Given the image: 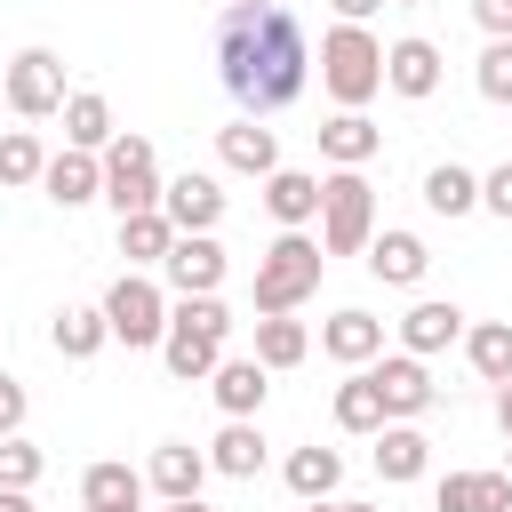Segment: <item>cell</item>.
Returning <instances> with one entry per match:
<instances>
[{"label":"cell","instance_id":"6da1fadb","mask_svg":"<svg viewBox=\"0 0 512 512\" xmlns=\"http://www.w3.org/2000/svg\"><path fill=\"white\" fill-rule=\"evenodd\" d=\"M216 80H224V96H232L248 120L296 104L304 80H312V40H304V24H296L280 0H232V8L216 16Z\"/></svg>","mask_w":512,"mask_h":512},{"label":"cell","instance_id":"7a4b0ae2","mask_svg":"<svg viewBox=\"0 0 512 512\" xmlns=\"http://www.w3.org/2000/svg\"><path fill=\"white\" fill-rule=\"evenodd\" d=\"M232 328H240V320L224 312V296H176V304H168V336H160L168 376H176V384H208V368L224 360Z\"/></svg>","mask_w":512,"mask_h":512},{"label":"cell","instance_id":"3957f363","mask_svg":"<svg viewBox=\"0 0 512 512\" xmlns=\"http://www.w3.org/2000/svg\"><path fill=\"white\" fill-rule=\"evenodd\" d=\"M312 64H320V88L336 96V112H368V96H384V40L368 24H328Z\"/></svg>","mask_w":512,"mask_h":512},{"label":"cell","instance_id":"277c9868","mask_svg":"<svg viewBox=\"0 0 512 512\" xmlns=\"http://www.w3.org/2000/svg\"><path fill=\"white\" fill-rule=\"evenodd\" d=\"M320 272H328L320 240L312 232H280L256 256V312H296L304 296H320Z\"/></svg>","mask_w":512,"mask_h":512},{"label":"cell","instance_id":"5b68a950","mask_svg":"<svg viewBox=\"0 0 512 512\" xmlns=\"http://www.w3.org/2000/svg\"><path fill=\"white\" fill-rule=\"evenodd\" d=\"M376 232V184L360 168L320 176V256H360Z\"/></svg>","mask_w":512,"mask_h":512},{"label":"cell","instance_id":"8992f818","mask_svg":"<svg viewBox=\"0 0 512 512\" xmlns=\"http://www.w3.org/2000/svg\"><path fill=\"white\" fill-rule=\"evenodd\" d=\"M104 328H112V344H128V352L160 344V336H168V288H160L152 272H120V280L104 288Z\"/></svg>","mask_w":512,"mask_h":512},{"label":"cell","instance_id":"52a82bcc","mask_svg":"<svg viewBox=\"0 0 512 512\" xmlns=\"http://www.w3.org/2000/svg\"><path fill=\"white\" fill-rule=\"evenodd\" d=\"M64 56L56 48H16L8 56V72H0V104L16 112V120H56L64 112Z\"/></svg>","mask_w":512,"mask_h":512},{"label":"cell","instance_id":"ba28073f","mask_svg":"<svg viewBox=\"0 0 512 512\" xmlns=\"http://www.w3.org/2000/svg\"><path fill=\"white\" fill-rule=\"evenodd\" d=\"M96 160H104V200H112V216L160 208V152H152V136H112Z\"/></svg>","mask_w":512,"mask_h":512},{"label":"cell","instance_id":"9c48e42d","mask_svg":"<svg viewBox=\"0 0 512 512\" xmlns=\"http://www.w3.org/2000/svg\"><path fill=\"white\" fill-rule=\"evenodd\" d=\"M224 272H232V256H224V240H216V232H176V240H168V256H160L168 296H216V288H224Z\"/></svg>","mask_w":512,"mask_h":512},{"label":"cell","instance_id":"30bf717a","mask_svg":"<svg viewBox=\"0 0 512 512\" xmlns=\"http://www.w3.org/2000/svg\"><path fill=\"white\" fill-rule=\"evenodd\" d=\"M368 376H376V392H384V424H416V416L440 400V384H432V368H424L416 352H376Z\"/></svg>","mask_w":512,"mask_h":512},{"label":"cell","instance_id":"8fae6325","mask_svg":"<svg viewBox=\"0 0 512 512\" xmlns=\"http://www.w3.org/2000/svg\"><path fill=\"white\" fill-rule=\"evenodd\" d=\"M160 216H168L176 232H216V224H224V192H216V176H200V168L168 176V184H160Z\"/></svg>","mask_w":512,"mask_h":512},{"label":"cell","instance_id":"7c38bea8","mask_svg":"<svg viewBox=\"0 0 512 512\" xmlns=\"http://www.w3.org/2000/svg\"><path fill=\"white\" fill-rule=\"evenodd\" d=\"M464 312L448 304V296H424V304H408L400 312V352H416V360H432V352H448V344H464Z\"/></svg>","mask_w":512,"mask_h":512},{"label":"cell","instance_id":"4fadbf2b","mask_svg":"<svg viewBox=\"0 0 512 512\" xmlns=\"http://www.w3.org/2000/svg\"><path fill=\"white\" fill-rule=\"evenodd\" d=\"M320 352H328L336 368H368V360L384 352V320H376V312H360V304H344V312H328V320H320Z\"/></svg>","mask_w":512,"mask_h":512},{"label":"cell","instance_id":"5bb4252c","mask_svg":"<svg viewBox=\"0 0 512 512\" xmlns=\"http://www.w3.org/2000/svg\"><path fill=\"white\" fill-rule=\"evenodd\" d=\"M144 488H152L160 504L200 496V488H208V448H192V440H160V448H152V464H144Z\"/></svg>","mask_w":512,"mask_h":512},{"label":"cell","instance_id":"9a60e30c","mask_svg":"<svg viewBox=\"0 0 512 512\" xmlns=\"http://www.w3.org/2000/svg\"><path fill=\"white\" fill-rule=\"evenodd\" d=\"M40 192L56 200V208H88V200H104V160L96 152H48V168H40Z\"/></svg>","mask_w":512,"mask_h":512},{"label":"cell","instance_id":"2e32d148","mask_svg":"<svg viewBox=\"0 0 512 512\" xmlns=\"http://www.w3.org/2000/svg\"><path fill=\"white\" fill-rule=\"evenodd\" d=\"M368 272L384 280V288H416L424 280V264H432V248L416 240V232H400V224H384V232H368Z\"/></svg>","mask_w":512,"mask_h":512},{"label":"cell","instance_id":"e0dca14e","mask_svg":"<svg viewBox=\"0 0 512 512\" xmlns=\"http://www.w3.org/2000/svg\"><path fill=\"white\" fill-rule=\"evenodd\" d=\"M208 392H216V408H224V416H256V408H264V392H272V368H264L256 352H240V360L224 352V360L208 368Z\"/></svg>","mask_w":512,"mask_h":512},{"label":"cell","instance_id":"ac0fdd59","mask_svg":"<svg viewBox=\"0 0 512 512\" xmlns=\"http://www.w3.org/2000/svg\"><path fill=\"white\" fill-rule=\"evenodd\" d=\"M384 88H392V96H408V104H424V96L440 88V48H432V40H416V32H408V40H392V48H384Z\"/></svg>","mask_w":512,"mask_h":512},{"label":"cell","instance_id":"d6986e66","mask_svg":"<svg viewBox=\"0 0 512 512\" xmlns=\"http://www.w3.org/2000/svg\"><path fill=\"white\" fill-rule=\"evenodd\" d=\"M216 152H224V168H232V176H256V184L280 168V136H272L264 120H248V112H240L232 128H216Z\"/></svg>","mask_w":512,"mask_h":512},{"label":"cell","instance_id":"ffe728a7","mask_svg":"<svg viewBox=\"0 0 512 512\" xmlns=\"http://www.w3.org/2000/svg\"><path fill=\"white\" fill-rule=\"evenodd\" d=\"M264 208H272L280 232H312V224H320V176H304V168H272V176H264Z\"/></svg>","mask_w":512,"mask_h":512},{"label":"cell","instance_id":"44dd1931","mask_svg":"<svg viewBox=\"0 0 512 512\" xmlns=\"http://www.w3.org/2000/svg\"><path fill=\"white\" fill-rule=\"evenodd\" d=\"M432 512H512V472H448L432 488Z\"/></svg>","mask_w":512,"mask_h":512},{"label":"cell","instance_id":"7402d4cb","mask_svg":"<svg viewBox=\"0 0 512 512\" xmlns=\"http://www.w3.org/2000/svg\"><path fill=\"white\" fill-rule=\"evenodd\" d=\"M376 144H384V128H376L368 112H336V120H320V160H328V168H368Z\"/></svg>","mask_w":512,"mask_h":512},{"label":"cell","instance_id":"603a6c76","mask_svg":"<svg viewBox=\"0 0 512 512\" xmlns=\"http://www.w3.org/2000/svg\"><path fill=\"white\" fill-rule=\"evenodd\" d=\"M208 472H224V480H256V472H264V432H256V416H224V432L208 440Z\"/></svg>","mask_w":512,"mask_h":512},{"label":"cell","instance_id":"cb8c5ba5","mask_svg":"<svg viewBox=\"0 0 512 512\" xmlns=\"http://www.w3.org/2000/svg\"><path fill=\"white\" fill-rule=\"evenodd\" d=\"M424 464H432V440H424L416 424H384V432H376V472H384L392 488L424 480Z\"/></svg>","mask_w":512,"mask_h":512},{"label":"cell","instance_id":"d4e9b609","mask_svg":"<svg viewBox=\"0 0 512 512\" xmlns=\"http://www.w3.org/2000/svg\"><path fill=\"white\" fill-rule=\"evenodd\" d=\"M112 136H120V128H112V104H104L96 88H72V96H64V144H72V152H104Z\"/></svg>","mask_w":512,"mask_h":512},{"label":"cell","instance_id":"484cf974","mask_svg":"<svg viewBox=\"0 0 512 512\" xmlns=\"http://www.w3.org/2000/svg\"><path fill=\"white\" fill-rule=\"evenodd\" d=\"M336 432H360V440H376V432H384V392H376V376H368V368H352V376L336 384Z\"/></svg>","mask_w":512,"mask_h":512},{"label":"cell","instance_id":"4316f807","mask_svg":"<svg viewBox=\"0 0 512 512\" xmlns=\"http://www.w3.org/2000/svg\"><path fill=\"white\" fill-rule=\"evenodd\" d=\"M424 208H432V216H448V224H456V216H472V208H480V176H472V168H456V160L424 168Z\"/></svg>","mask_w":512,"mask_h":512},{"label":"cell","instance_id":"83f0119b","mask_svg":"<svg viewBox=\"0 0 512 512\" xmlns=\"http://www.w3.org/2000/svg\"><path fill=\"white\" fill-rule=\"evenodd\" d=\"M48 336H56V352H64V360H96V352L112 344V328H104V304H64Z\"/></svg>","mask_w":512,"mask_h":512},{"label":"cell","instance_id":"f1b7e54d","mask_svg":"<svg viewBox=\"0 0 512 512\" xmlns=\"http://www.w3.org/2000/svg\"><path fill=\"white\" fill-rule=\"evenodd\" d=\"M304 352H312V328H304L296 312H264V320H256V360H264L272 376H280V368H296Z\"/></svg>","mask_w":512,"mask_h":512},{"label":"cell","instance_id":"f546056e","mask_svg":"<svg viewBox=\"0 0 512 512\" xmlns=\"http://www.w3.org/2000/svg\"><path fill=\"white\" fill-rule=\"evenodd\" d=\"M464 360L480 384H512V320H480L464 328Z\"/></svg>","mask_w":512,"mask_h":512},{"label":"cell","instance_id":"4dcf8cb0","mask_svg":"<svg viewBox=\"0 0 512 512\" xmlns=\"http://www.w3.org/2000/svg\"><path fill=\"white\" fill-rule=\"evenodd\" d=\"M280 472H288V488H296L304 504H312V496H336V488H344V456H336V448H296V456H288Z\"/></svg>","mask_w":512,"mask_h":512},{"label":"cell","instance_id":"1f68e13d","mask_svg":"<svg viewBox=\"0 0 512 512\" xmlns=\"http://www.w3.org/2000/svg\"><path fill=\"white\" fill-rule=\"evenodd\" d=\"M168 240H176V224L160 216V208H144V216H120V256L144 272V264H160L168 256Z\"/></svg>","mask_w":512,"mask_h":512},{"label":"cell","instance_id":"d6a6232c","mask_svg":"<svg viewBox=\"0 0 512 512\" xmlns=\"http://www.w3.org/2000/svg\"><path fill=\"white\" fill-rule=\"evenodd\" d=\"M128 496H144V472H136V464L104 456V464L80 472V504H128Z\"/></svg>","mask_w":512,"mask_h":512},{"label":"cell","instance_id":"836d02e7","mask_svg":"<svg viewBox=\"0 0 512 512\" xmlns=\"http://www.w3.org/2000/svg\"><path fill=\"white\" fill-rule=\"evenodd\" d=\"M40 168H48L40 136L32 128H0V184H40Z\"/></svg>","mask_w":512,"mask_h":512},{"label":"cell","instance_id":"e575fe53","mask_svg":"<svg viewBox=\"0 0 512 512\" xmlns=\"http://www.w3.org/2000/svg\"><path fill=\"white\" fill-rule=\"evenodd\" d=\"M472 88H480L488 104H512V40H488V48H480V64H472Z\"/></svg>","mask_w":512,"mask_h":512},{"label":"cell","instance_id":"d590c367","mask_svg":"<svg viewBox=\"0 0 512 512\" xmlns=\"http://www.w3.org/2000/svg\"><path fill=\"white\" fill-rule=\"evenodd\" d=\"M32 480H40V448L24 432H8L0 440V488H32Z\"/></svg>","mask_w":512,"mask_h":512},{"label":"cell","instance_id":"8d00e7d4","mask_svg":"<svg viewBox=\"0 0 512 512\" xmlns=\"http://www.w3.org/2000/svg\"><path fill=\"white\" fill-rule=\"evenodd\" d=\"M480 208H488V216H504V224H512V160H504V168H488V176H480Z\"/></svg>","mask_w":512,"mask_h":512},{"label":"cell","instance_id":"74e56055","mask_svg":"<svg viewBox=\"0 0 512 512\" xmlns=\"http://www.w3.org/2000/svg\"><path fill=\"white\" fill-rule=\"evenodd\" d=\"M24 408H32V400H24V384L0 368V440H8V432H24Z\"/></svg>","mask_w":512,"mask_h":512},{"label":"cell","instance_id":"f35d334b","mask_svg":"<svg viewBox=\"0 0 512 512\" xmlns=\"http://www.w3.org/2000/svg\"><path fill=\"white\" fill-rule=\"evenodd\" d=\"M472 24L488 40H512V0H472Z\"/></svg>","mask_w":512,"mask_h":512},{"label":"cell","instance_id":"ab89813d","mask_svg":"<svg viewBox=\"0 0 512 512\" xmlns=\"http://www.w3.org/2000/svg\"><path fill=\"white\" fill-rule=\"evenodd\" d=\"M328 8H336V24H368L384 0H328Z\"/></svg>","mask_w":512,"mask_h":512},{"label":"cell","instance_id":"60d3db41","mask_svg":"<svg viewBox=\"0 0 512 512\" xmlns=\"http://www.w3.org/2000/svg\"><path fill=\"white\" fill-rule=\"evenodd\" d=\"M0 512H32V488H0Z\"/></svg>","mask_w":512,"mask_h":512},{"label":"cell","instance_id":"b9f144b4","mask_svg":"<svg viewBox=\"0 0 512 512\" xmlns=\"http://www.w3.org/2000/svg\"><path fill=\"white\" fill-rule=\"evenodd\" d=\"M496 424L512 432V384H496Z\"/></svg>","mask_w":512,"mask_h":512},{"label":"cell","instance_id":"7bdbcfd3","mask_svg":"<svg viewBox=\"0 0 512 512\" xmlns=\"http://www.w3.org/2000/svg\"><path fill=\"white\" fill-rule=\"evenodd\" d=\"M168 512H216V504H208V496H176Z\"/></svg>","mask_w":512,"mask_h":512},{"label":"cell","instance_id":"ee69618b","mask_svg":"<svg viewBox=\"0 0 512 512\" xmlns=\"http://www.w3.org/2000/svg\"><path fill=\"white\" fill-rule=\"evenodd\" d=\"M88 512H144V496H128V504H88Z\"/></svg>","mask_w":512,"mask_h":512},{"label":"cell","instance_id":"f6af8a7d","mask_svg":"<svg viewBox=\"0 0 512 512\" xmlns=\"http://www.w3.org/2000/svg\"><path fill=\"white\" fill-rule=\"evenodd\" d=\"M304 512H344V504H336V496H312V504H304Z\"/></svg>","mask_w":512,"mask_h":512},{"label":"cell","instance_id":"bcb514c9","mask_svg":"<svg viewBox=\"0 0 512 512\" xmlns=\"http://www.w3.org/2000/svg\"><path fill=\"white\" fill-rule=\"evenodd\" d=\"M344 512H376V504H344Z\"/></svg>","mask_w":512,"mask_h":512},{"label":"cell","instance_id":"7dc6e473","mask_svg":"<svg viewBox=\"0 0 512 512\" xmlns=\"http://www.w3.org/2000/svg\"><path fill=\"white\" fill-rule=\"evenodd\" d=\"M504 440H512V432H504ZM504 472H512V448H504Z\"/></svg>","mask_w":512,"mask_h":512},{"label":"cell","instance_id":"c3c4849f","mask_svg":"<svg viewBox=\"0 0 512 512\" xmlns=\"http://www.w3.org/2000/svg\"><path fill=\"white\" fill-rule=\"evenodd\" d=\"M392 8H416V0H392Z\"/></svg>","mask_w":512,"mask_h":512}]
</instances>
